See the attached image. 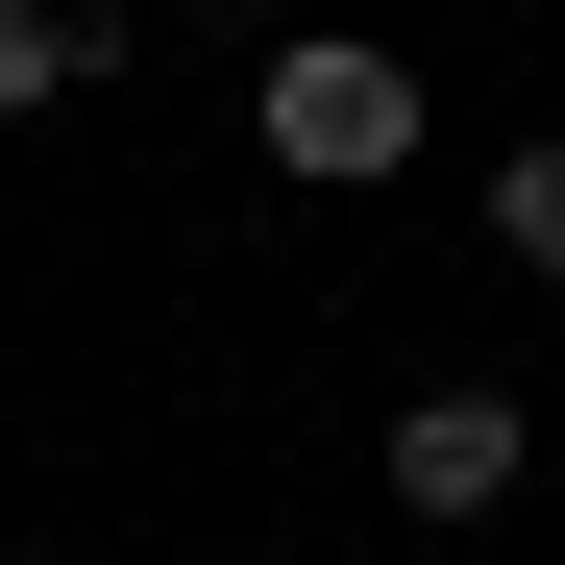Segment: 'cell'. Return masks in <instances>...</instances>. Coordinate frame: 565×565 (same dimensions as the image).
I'll return each instance as SVG.
<instances>
[{
  "mask_svg": "<svg viewBox=\"0 0 565 565\" xmlns=\"http://www.w3.org/2000/svg\"><path fill=\"white\" fill-rule=\"evenodd\" d=\"M246 148H270V172H320V198L418 172V50H369V25H270V74H246Z\"/></svg>",
  "mask_w": 565,
  "mask_h": 565,
  "instance_id": "1",
  "label": "cell"
},
{
  "mask_svg": "<svg viewBox=\"0 0 565 565\" xmlns=\"http://www.w3.org/2000/svg\"><path fill=\"white\" fill-rule=\"evenodd\" d=\"M516 467H541V394H492V369H467V394H394V516L418 541L516 516Z\"/></svg>",
  "mask_w": 565,
  "mask_h": 565,
  "instance_id": "2",
  "label": "cell"
},
{
  "mask_svg": "<svg viewBox=\"0 0 565 565\" xmlns=\"http://www.w3.org/2000/svg\"><path fill=\"white\" fill-rule=\"evenodd\" d=\"M467 222H492V270H541V296H565V124H516V148H492V198H467Z\"/></svg>",
  "mask_w": 565,
  "mask_h": 565,
  "instance_id": "3",
  "label": "cell"
},
{
  "mask_svg": "<svg viewBox=\"0 0 565 565\" xmlns=\"http://www.w3.org/2000/svg\"><path fill=\"white\" fill-rule=\"evenodd\" d=\"M99 50H124L99 0H0V124H50V99H74V74H99Z\"/></svg>",
  "mask_w": 565,
  "mask_h": 565,
  "instance_id": "4",
  "label": "cell"
},
{
  "mask_svg": "<svg viewBox=\"0 0 565 565\" xmlns=\"http://www.w3.org/2000/svg\"><path fill=\"white\" fill-rule=\"evenodd\" d=\"M198 25H296V0H198Z\"/></svg>",
  "mask_w": 565,
  "mask_h": 565,
  "instance_id": "5",
  "label": "cell"
}]
</instances>
